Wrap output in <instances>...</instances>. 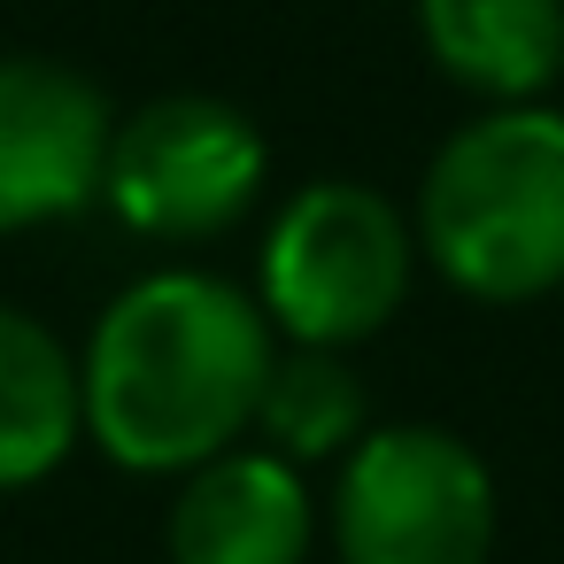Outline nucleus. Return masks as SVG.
I'll return each mask as SVG.
<instances>
[{
	"mask_svg": "<svg viewBox=\"0 0 564 564\" xmlns=\"http://www.w3.org/2000/svg\"><path fill=\"white\" fill-rule=\"evenodd\" d=\"M271 356L279 333L248 286L194 263L140 271L78 356L86 441L140 479H186L248 441Z\"/></svg>",
	"mask_w": 564,
	"mask_h": 564,
	"instance_id": "f257e3e1",
	"label": "nucleus"
},
{
	"mask_svg": "<svg viewBox=\"0 0 564 564\" xmlns=\"http://www.w3.org/2000/svg\"><path fill=\"white\" fill-rule=\"evenodd\" d=\"M417 240L410 217L364 178H310L294 186L256 248V310L294 348L348 356L356 340L387 333L410 302Z\"/></svg>",
	"mask_w": 564,
	"mask_h": 564,
	"instance_id": "7ed1b4c3",
	"label": "nucleus"
},
{
	"mask_svg": "<svg viewBox=\"0 0 564 564\" xmlns=\"http://www.w3.org/2000/svg\"><path fill=\"white\" fill-rule=\"evenodd\" d=\"M171 564H310L317 487L271 448H225L171 495Z\"/></svg>",
	"mask_w": 564,
	"mask_h": 564,
	"instance_id": "0eeeda50",
	"label": "nucleus"
},
{
	"mask_svg": "<svg viewBox=\"0 0 564 564\" xmlns=\"http://www.w3.org/2000/svg\"><path fill=\"white\" fill-rule=\"evenodd\" d=\"M248 433H256V448L286 456L294 471L340 464V456L371 433V402H364L356 364L333 356V348H279Z\"/></svg>",
	"mask_w": 564,
	"mask_h": 564,
	"instance_id": "9d476101",
	"label": "nucleus"
},
{
	"mask_svg": "<svg viewBox=\"0 0 564 564\" xmlns=\"http://www.w3.org/2000/svg\"><path fill=\"white\" fill-rule=\"evenodd\" d=\"M417 40L487 109H533L564 78V0H417Z\"/></svg>",
	"mask_w": 564,
	"mask_h": 564,
	"instance_id": "6e6552de",
	"label": "nucleus"
},
{
	"mask_svg": "<svg viewBox=\"0 0 564 564\" xmlns=\"http://www.w3.org/2000/svg\"><path fill=\"white\" fill-rule=\"evenodd\" d=\"M495 525V471L448 425H371L333 464L325 533L340 564H487Z\"/></svg>",
	"mask_w": 564,
	"mask_h": 564,
	"instance_id": "20e7f679",
	"label": "nucleus"
},
{
	"mask_svg": "<svg viewBox=\"0 0 564 564\" xmlns=\"http://www.w3.org/2000/svg\"><path fill=\"white\" fill-rule=\"evenodd\" d=\"M78 441H86L78 356L55 340V325L0 302V495L55 479Z\"/></svg>",
	"mask_w": 564,
	"mask_h": 564,
	"instance_id": "1a4fd4ad",
	"label": "nucleus"
},
{
	"mask_svg": "<svg viewBox=\"0 0 564 564\" xmlns=\"http://www.w3.org/2000/svg\"><path fill=\"white\" fill-rule=\"evenodd\" d=\"M417 256L487 310L564 286V109H479L456 124L410 209Z\"/></svg>",
	"mask_w": 564,
	"mask_h": 564,
	"instance_id": "f03ea898",
	"label": "nucleus"
},
{
	"mask_svg": "<svg viewBox=\"0 0 564 564\" xmlns=\"http://www.w3.org/2000/svg\"><path fill=\"white\" fill-rule=\"evenodd\" d=\"M117 109L94 78L47 55H0V240L101 202Z\"/></svg>",
	"mask_w": 564,
	"mask_h": 564,
	"instance_id": "423d86ee",
	"label": "nucleus"
},
{
	"mask_svg": "<svg viewBox=\"0 0 564 564\" xmlns=\"http://www.w3.org/2000/svg\"><path fill=\"white\" fill-rule=\"evenodd\" d=\"M263 178H271V148L232 101L163 94V101L117 117L109 163H101V202L117 209L124 232L194 248V240L240 232L263 202Z\"/></svg>",
	"mask_w": 564,
	"mask_h": 564,
	"instance_id": "39448f33",
	"label": "nucleus"
}]
</instances>
